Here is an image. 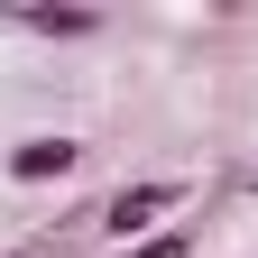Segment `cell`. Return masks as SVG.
<instances>
[{"mask_svg":"<svg viewBox=\"0 0 258 258\" xmlns=\"http://www.w3.org/2000/svg\"><path fill=\"white\" fill-rule=\"evenodd\" d=\"M74 157H83L74 139H28V148L10 157V175H19V184H37V175H64V166H74Z\"/></svg>","mask_w":258,"mask_h":258,"instance_id":"cell-2","label":"cell"},{"mask_svg":"<svg viewBox=\"0 0 258 258\" xmlns=\"http://www.w3.org/2000/svg\"><path fill=\"white\" fill-rule=\"evenodd\" d=\"M28 28H46V37H83V28H92V10H19Z\"/></svg>","mask_w":258,"mask_h":258,"instance_id":"cell-3","label":"cell"},{"mask_svg":"<svg viewBox=\"0 0 258 258\" xmlns=\"http://www.w3.org/2000/svg\"><path fill=\"white\" fill-rule=\"evenodd\" d=\"M175 203H184V184H120V194H111V231L129 240V231H148V221L175 212Z\"/></svg>","mask_w":258,"mask_h":258,"instance_id":"cell-1","label":"cell"},{"mask_svg":"<svg viewBox=\"0 0 258 258\" xmlns=\"http://www.w3.org/2000/svg\"><path fill=\"white\" fill-rule=\"evenodd\" d=\"M120 258H184V240H139V249H120Z\"/></svg>","mask_w":258,"mask_h":258,"instance_id":"cell-4","label":"cell"}]
</instances>
